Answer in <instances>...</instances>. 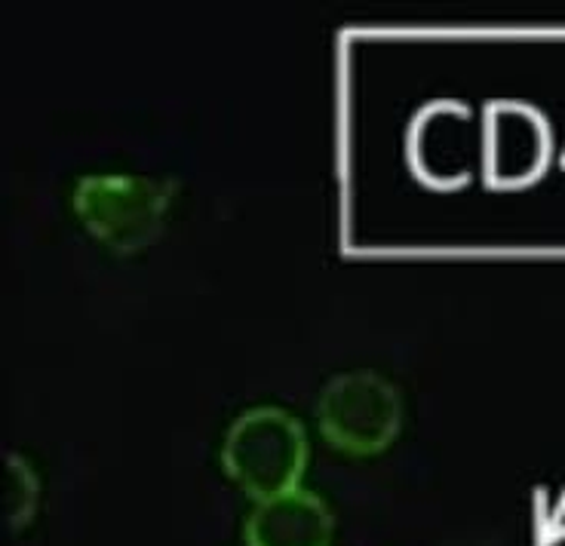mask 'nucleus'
Instances as JSON below:
<instances>
[{
  "instance_id": "f257e3e1",
  "label": "nucleus",
  "mask_w": 565,
  "mask_h": 546,
  "mask_svg": "<svg viewBox=\"0 0 565 546\" xmlns=\"http://www.w3.org/2000/svg\"><path fill=\"white\" fill-rule=\"evenodd\" d=\"M222 463L227 477L255 501L301 489L298 482L308 467L305 427L282 408H249L231 424L222 446Z\"/></svg>"
},
{
  "instance_id": "f03ea898",
  "label": "nucleus",
  "mask_w": 565,
  "mask_h": 546,
  "mask_svg": "<svg viewBox=\"0 0 565 546\" xmlns=\"http://www.w3.org/2000/svg\"><path fill=\"white\" fill-rule=\"evenodd\" d=\"M175 182L141 175H86L74 188V212L84 227L117 255L151 246L172 206Z\"/></svg>"
},
{
  "instance_id": "7ed1b4c3",
  "label": "nucleus",
  "mask_w": 565,
  "mask_h": 546,
  "mask_svg": "<svg viewBox=\"0 0 565 546\" xmlns=\"http://www.w3.org/2000/svg\"><path fill=\"white\" fill-rule=\"evenodd\" d=\"M317 420L326 442L348 454H379L399 433L403 399L379 372H344L317 399Z\"/></svg>"
},
{
  "instance_id": "20e7f679",
  "label": "nucleus",
  "mask_w": 565,
  "mask_h": 546,
  "mask_svg": "<svg viewBox=\"0 0 565 546\" xmlns=\"http://www.w3.org/2000/svg\"><path fill=\"white\" fill-rule=\"evenodd\" d=\"M551 127L525 101H492L482 114V167L489 184L523 188L547 169Z\"/></svg>"
},
{
  "instance_id": "39448f33",
  "label": "nucleus",
  "mask_w": 565,
  "mask_h": 546,
  "mask_svg": "<svg viewBox=\"0 0 565 546\" xmlns=\"http://www.w3.org/2000/svg\"><path fill=\"white\" fill-rule=\"evenodd\" d=\"M482 154V139H473L470 111L458 101L427 105L409 132L412 169L434 188H455L470 179L473 157Z\"/></svg>"
},
{
  "instance_id": "423d86ee",
  "label": "nucleus",
  "mask_w": 565,
  "mask_h": 546,
  "mask_svg": "<svg viewBox=\"0 0 565 546\" xmlns=\"http://www.w3.org/2000/svg\"><path fill=\"white\" fill-rule=\"evenodd\" d=\"M243 534L246 546H329L332 513L313 491H282L255 501Z\"/></svg>"
},
{
  "instance_id": "0eeeda50",
  "label": "nucleus",
  "mask_w": 565,
  "mask_h": 546,
  "mask_svg": "<svg viewBox=\"0 0 565 546\" xmlns=\"http://www.w3.org/2000/svg\"><path fill=\"white\" fill-rule=\"evenodd\" d=\"M41 485L31 470L29 461H22L19 454L7 458V513H10V528L22 532L38 510Z\"/></svg>"
}]
</instances>
